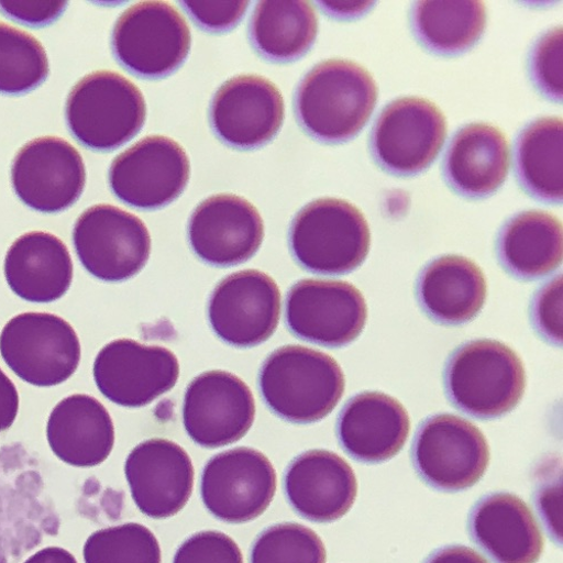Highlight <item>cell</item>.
Returning <instances> with one entry per match:
<instances>
[{"label":"cell","mask_w":563,"mask_h":563,"mask_svg":"<svg viewBox=\"0 0 563 563\" xmlns=\"http://www.w3.org/2000/svg\"><path fill=\"white\" fill-rule=\"evenodd\" d=\"M190 175V159L175 140L150 135L113 161L109 183L115 198L124 205L153 211L177 200Z\"/></svg>","instance_id":"11"},{"label":"cell","mask_w":563,"mask_h":563,"mask_svg":"<svg viewBox=\"0 0 563 563\" xmlns=\"http://www.w3.org/2000/svg\"><path fill=\"white\" fill-rule=\"evenodd\" d=\"M416 297L422 310L439 323L457 325L475 319L487 298L483 269L472 260L446 255L421 269Z\"/></svg>","instance_id":"25"},{"label":"cell","mask_w":563,"mask_h":563,"mask_svg":"<svg viewBox=\"0 0 563 563\" xmlns=\"http://www.w3.org/2000/svg\"><path fill=\"white\" fill-rule=\"evenodd\" d=\"M190 245L206 264L231 267L251 260L264 240V222L246 199L233 195L213 196L194 211Z\"/></svg>","instance_id":"20"},{"label":"cell","mask_w":563,"mask_h":563,"mask_svg":"<svg viewBox=\"0 0 563 563\" xmlns=\"http://www.w3.org/2000/svg\"><path fill=\"white\" fill-rule=\"evenodd\" d=\"M73 240L85 269L104 282H123L143 269L152 239L140 218L118 207L98 205L77 219Z\"/></svg>","instance_id":"10"},{"label":"cell","mask_w":563,"mask_h":563,"mask_svg":"<svg viewBox=\"0 0 563 563\" xmlns=\"http://www.w3.org/2000/svg\"><path fill=\"white\" fill-rule=\"evenodd\" d=\"M324 544L318 534L298 523L265 529L251 549L250 563H325Z\"/></svg>","instance_id":"34"},{"label":"cell","mask_w":563,"mask_h":563,"mask_svg":"<svg viewBox=\"0 0 563 563\" xmlns=\"http://www.w3.org/2000/svg\"><path fill=\"white\" fill-rule=\"evenodd\" d=\"M258 388L277 417L294 424H311L336 408L345 391V377L332 356L289 345L264 361Z\"/></svg>","instance_id":"2"},{"label":"cell","mask_w":563,"mask_h":563,"mask_svg":"<svg viewBox=\"0 0 563 563\" xmlns=\"http://www.w3.org/2000/svg\"><path fill=\"white\" fill-rule=\"evenodd\" d=\"M424 563H489L482 554L464 545H449L434 551Z\"/></svg>","instance_id":"42"},{"label":"cell","mask_w":563,"mask_h":563,"mask_svg":"<svg viewBox=\"0 0 563 563\" xmlns=\"http://www.w3.org/2000/svg\"><path fill=\"white\" fill-rule=\"evenodd\" d=\"M286 107L278 88L256 75L227 80L214 93L210 124L231 148L252 151L268 144L284 125Z\"/></svg>","instance_id":"17"},{"label":"cell","mask_w":563,"mask_h":563,"mask_svg":"<svg viewBox=\"0 0 563 563\" xmlns=\"http://www.w3.org/2000/svg\"><path fill=\"white\" fill-rule=\"evenodd\" d=\"M323 11L328 13V15L336 18V19H351L353 16L362 15L369 9V3H357L345 5L343 3H320Z\"/></svg>","instance_id":"44"},{"label":"cell","mask_w":563,"mask_h":563,"mask_svg":"<svg viewBox=\"0 0 563 563\" xmlns=\"http://www.w3.org/2000/svg\"><path fill=\"white\" fill-rule=\"evenodd\" d=\"M284 488L289 505L302 519L332 523L353 507L358 486L352 466L342 456L311 450L291 461Z\"/></svg>","instance_id":"21"},{"label":"cell","mask_w":563,"mask_h":563,"mask_svg":"<svg viewBox=\"0 0 563 563\" xmlns=\"http://www.w3.org/2000/svg\"><path fill=\"white\" fill-rule=\"evenodd\" d=\"M46 437L62 461L90 467L103 463L111 454L115 432L107 408L96 398L74 395L53 410Z\"/></svg>","instance_id":"27"},{"label":"cell","mask_w":563,"mask_h":563,"mask_svg":"<svg viewBox=\"0 0 563 563\" xmlns=\"http://www.w3.org/2000/svg\"><path fill=\"white\" fill-rule=\"evenodd\" d=\"M143 92L123 75L101 70L80 79L69 92L66 121L84 147L108 153L119 150L144 128Z\"/></svg>","instance_id":"4"},{"label":"cell","mask_w":563,"mask_h":563,"mask_svg":"<svg viewBox=\"0 0 563 563\" xmlns=\"http://www.w3.org/2000/svg\"><path fill=\"white\" fill-rule=\"evenodd\" d=\"M449 400L462 412L495 419L514 410L527 388L525 364L518 353L493 340H476L457 347L444 369Z\"/></svg>","instance_id":"3"},{"label":"cell","mask_w":563,"mask_h":563,"mask_svg":"<svg viewBox=\"0 0 563 563\" xmlns=\"http://www.w3.org/2000/svg\"><path fill=\"white\" fill-rule=\"evenodd\" d=\"M68 3L55 2V0H42V2H14V0H2L0 2V11L3 14L14 20L21 24L32 26V27H41L45 25H51L56 22L67 9Z\"/></svg>","instance_id":"40"},{"label":"cell","mask_w":563,"mask_h":563,"mask_svg":"<svg viewBox=\"0 0 563 563\" xmlns=\"http://www.w3.org/2000/svg\"><path fill=\"white\" fill-rule=\"evenodd\" d=\"M562 27L545 32L532 46L528 60L531 81L542 96L562 102Z\"/></svg>","instance_id":"35"},{"label":"cell","mask_w":563,"mask_h":563,"mask_svg":"<svg viewBox=\"0 0 563 563\" xmlns=\"http://www.w3.org/2000/svg\"><path fill=\"white\" fill-rule=\"evenodd\" d=\"M496 251L500 265L516 278L534 280L550 275L562 264V222L545 211L518 213L499 230Z\"/></svg>","instance_id":"28"},{"label":"cell","mask_w":563,"mask_h":563,"mask_svg":"<svg viewBox=\"0 0 563 563\" xmlns=\"http://www.w3.org/2000/svg\"><path fill=\"white\" fill-rule=\"evenodd\" d=\"M534 330L548 343L562 345V275L559 274L536 294L531 305Z\"/></svg>","instance_id":"37"},{"label":"cell","mask_w":563,"mask_h":563,"mask_svg":"<svg viewBox=\"0 0 563 563\" xmlns=\"http://www.w3.org/2000/svg\"><path fill=\"white\" fill-rule=\"evenodd\" d=\"M5 277L21 299L49 303L70 288L74 267L67 246L55 234L32 231L23 234L8 252Z\"/></svg>","instance_id":"26"},{"label":"cell","mask_w":563,"mask_h":563,"mask_svg":"<svg viewBox=\"0 0 563 563\" xmlns=\"http://www.w3.org/2000/svg\"><path fill=\"white\" fill-rule=\"evenodd\" d=\"M190 51V26L166 2H140L128 9L113 29L112 52L117 62L140 78L172 75Z\"/></svg>","instance_id":"6"},{"label":"cell","mask_w":563,"mask_h":563,"mask_svg":"<svg viewBox=\"0 0 563 563\" xmlns=\"http://www.w3.org/2000/svg\"><path fill=\"white\" fill-rule=\"evenodd\" d=\"M173 563H244L239 544L219 531H203L186 539Z\"/></svg>","instance_id":"36"},{"label":"cell","mask_w":563,"mask_h":563,"mask_svg":"<svg viewBox=\"0 0 563 563\" xmlns=\"http://www.w3.org/2000/svg\"><path fill=\"white\" fill-rule=\"evenodd\" d=\"M255 52L272 63L303 57L318 34V16L309 2H260L250 22Z\"/></svg>","instance_id":"30"},{"label":"cell","mask_w":563,"mask_h":563,"mask_svg":"<svg viewBox=\"0 0 563 563\" xmlns=\"http://www.w3.org/2000/svg\"><path fill=\"white\" fill-rule=\"evenodd\" d=\"M410 433V419L395 398L365 391L351 398L342 409L336 434L342 449L363 463H383L395 457Z\"/></svg>","instance_id":"23"},{"label":"cell","mask_w":563,"mask_h":563,"mask_svg":"<svg viewBox=\"0 0 563 563\" xmlns=\"http://www.w3.org/2000/svg\"><path fill=\"white\" fill-rule=\"evenodd\" d=\"M179 378V363L169 350L117 340L99 353L93 379L110 401L128 408L152 404L170 391Z\"/></svg>","instance_id":"18"},{"label":"cell","mask_w":563,"mask_h":563,"mask_svg":"<svg viewBox=\"0 0 563 563\" xmlns=\"http://www.w3.org/2000/svg\"><path fill=\"white\" fill-rule=\"evenodd\" d=\"M255 415L253 393L232 373L205 372L186 389L184 428L199 446L218 449L241 441L252 429Z\"/></svg>","instance_id":"15"},{"label":"cell","mask_w":563,"mask_h":563,"mask_svg":"<svg viewBox=\"0 0 563 563\" xmlns=\"http://www.w3.org/2000/svg\"><path fill=\"white\" fill-rule=\"evenodd\" d=\"M289 245L303 269L319 275H345L366 260L371 232L354 205L324 198L307 205L295 217Z\"/></svg>","instance_id":"5"},{"label":"cell","mask_w":563,"mask_h":563,"mask_svg":"<svg viewBox=\"0 0 563 563\" xmlns=\"http://www.w3.org/2000/svg\"><path fill=\"white\" fill-rule=\"evenodd\" d=\"M378 86L361 65L331 59L314 66L300 81L295 111L302 129L327 144L345 143L368 122Z\"/></svg>","instance_id":"1"},{"label":"cell","mask_w":563,"mask_h":563,"mask_svg":"<svg viewBox=\"0 0 563 563\" xmlns=\"http://www.w3.org/2000/svg\"><path fill=\"white\" fill-rule=\"evenodd\" d=\"M124 473L135 506L150 519H170L194 493L192 460L169 440L152 439L136 445L125 461Z\"/></svg>","instance_id":"19"},{"label":"cell","mask_w":563,"mask_h":563,"mask_svg":"<svg viewBox=\"0 0 563 563\" xmlns=\"http://www.w3.org/2000/svg\"><path fill=\"white\" fill-rule=\"evenodd\" d=\"M514 164L525 192L548 205L562 203V119L547 117L529 123L516 139Z\"/></svg>","instance_id":"29"},{"label":"cell","mask_w":563,"mask_h":563,"mask_svg":"<svg viewBox=\"0 0 563 563\" xmlns=\"http://www.w3.org/2000/svg\"><path fill=\"white\" fill-rule=\"evenodd\" d=\"M446 135V119L433 102L401 98L388 104L375 120L371 154L385 172L413 176L434 163Z\"/></svg>","instance_id":"8"},{"label":"cell","mask_w":563,"mask_h":563,"mask_svg":"<svg viewBox=\"0 0 563 563\" xmlns=\"http://www.w3.org/2000/svg\"><path fill=\"white\" fill-rule=\"evenodd\" d=\"M539 514L555 543L562 537V484L559 467L553 475L542 474L536 492Z\"/></svg>","instance_id":"39"},{"label":"cell","mask_w":563,"mask_h":563,"mask_svg":"<svg viewBox=\"0 0 563 563\" xmlns=\"http://www.w3.org/2000/svg\"><path fill=\"white\" fill-rule=\"evenodd\" d=\"M0 354L23 382L54 387L76 372L81 350L69 322L52 313L27 312L4 327Z\"/></svg>","instance_id":"9"},{"label":"cell","mask_w":563,"mask_h":563,"mask_svg":"<svg viewBox=\"0 0 563 563\" xmlns=\"http://www.w3.org/2000/svg\"><path fill=\"white\" fill-rule=\"evenodd\" d=\"M468 533L495 563H537L544 549L532 510L509 493L482 497L468 515Z\"/></svg>","instance_id":"22"},{"label":"cell","mask_w":563,"mask_h":563,"mask_svg":"<svg viewBox=\"0 0 563 563\" xmlns=\"http://www.w3.org/2000/svg\"><path fill=\"white\" fill-rule=\"evenodd\" d=\"M12 185L18 198L32 210L42 213L66 211L85 190L82 157L63 137L34 139L14 158Z\"/></svg>","instance_id":"16"},{"label":"cell","mask_w":563,"mask_h":563,"mask_svg":"<svg viewBox=\"0 0 563 563\" xmlns=\"http://www.w3.org/2000/svg\"><path fill=\"white\" fill-rule=\"evenodd\" d=\"M183 10L205 31L221 33L236 27L244 19L249 2H180Z\"/></svg>","instance_id":"38"},{"label":"cell","mask_w":563,"mask_h":563,"mask_svg":"<svg viewBox=\"0 0 563 563\" xmlns=\"http://www.w3.org/2000/svg\"><path fill=\"white\" fill-rule=\"evenodd\" d=\"M366 320L365 299L349 282L301 279L287 296L289 331L311 344L328 349L346 346L362 334Z\"/></svg>","instance_id":"13"},{"label":"cell","mask_w":563,"mask_h":563,"mask_svg":"<svg viewBox=\"0 0 563 563\" xmlns=\"http://www.w3.org/2000/svg\"><path fill=\"white\" fill-rule=\"evenodd\" d=\"M209 322L225 344L251 349L268 341L280 317V292L266 273L245 269L219 282L210 296Z\"/></svg>","instance_id":"14"},{"label":"cell","mask_w":563,"mask_h":563,"mask_svg":"<svg viewBox=\"0 0 563 563\" xmlns=\"http://www.w3.org/2000/svg\"><path fill=\"white\" fill-rule=\"evenodd\" d=\"M276 487V472L267 456L251 448H236L208 461L200 494L213 518L229 525H243L264 514Z\"/></svg>","instance_id":"12"},{"label":"cell","mask_w":563,"mask_h":563,"mask_svg":"<svg viewBox=\"0 0 563 563\" xmlns=\"http://www.w3.org/2000/svg\"><path fill=\"white\" fill-rule=\"evenodd\" d=\"M19 408L20 397L16 387L0 368V433L14 424Z\"/></svg>","instance_id":"41"},{"label":"cell","mask_w":563,"mask_h":563,"mask_svg":"<svg viewBox=\"0 0 563 563\" xmlns=\"http://www.w3.org/2000/svg\"><path fill=\"white\" fill-rule=\"evenodd\" d=\"M24 563H77V560L67 550L52 547L36 552Z\"/></svg>","instance_id":"43"},{"label":"cell","mask_w":563,"mask_h":563,"mask_svg":"<svg viewBox=\"0 0 563 563\" xmlns=\"http://www.w3.org/2000/svg\"><path fill=\"white\" fill-rule=\"evenodd\" d=\"M85 563H162V549L146 527L126 523L92 533L84 547Z\"/></svg>","instance_id":"33"},{"label":"cell","mask_w":563,"mask_h":563,"mask_svg":"<svg viewBox=\"0 0 563 563\" xmlns=\"http://www.w3.org/2000/svg\"><path fill=\"white\" fill-rule=\"evenodd\" d=\"M415 471L440 492L457 493L484 477L490 451L482 431L451 413L429 417L418 428L411 448Z\"/></svg>","instance_id":"7"},{"label":"cell","mask_w":563,"mask_h":563,"mask_svg":"<svg viewBox=\"0 0 563 563\" xmlns=\"http://www.w3.org/2000/svg\"><path fill=\"white\" fill-rule=\"evenodd\" d=\"M487 23L483 2H416L410 11L413 36L439 56H457L482 38Z\"/></svg>","instance_id":"31"},{"label":"cell","mask_w":563,"mask_h":563,"mask_svg":"<svg viewBox=\"0 0 563 563\" xmlns=\"http://www.w3.org/2000/svg\"><path fill=\"white\" fill-rule=\"evenodd\" d=\"M48 56L27 32L0 22V93L23 96L49 77Z\"/></svg>","instance_id":"32"},{"label":"cell","mask_w":563,"mask_h":563,"mask_svg":"<svg viewBox=\"0 0 563 563\" xmlns=\"http://www.w3.org/2000/svg\"><path fill=\"white\" fill-rule=\"evenodd\" d=\"M509 170V144L503 131L489 123H471L451 139L443 162L444 179L466 199L497 192Z\"/></svg>","instance_id":"24"}]
</instances>
